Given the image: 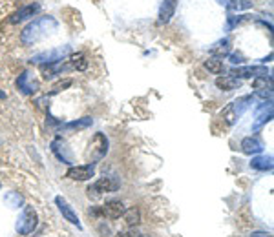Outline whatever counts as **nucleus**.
Segmentation results:
<instances>
[{
  "label": "nucleus",
  "mask_w": 274,
  "mask_h": 237,
  "mask_svg": "<svg viewBox=\"0 0 274 237\" xmlns=\"http://www.w3.org/2000/svg\"><path fill=\"white\" fill-rule=\"evenodd\" d=\"M119 186H121V184H119V181H115L114 177H100V179H97L90 188H88V195L93 197V199H97V197H100L102 193L115 191Z\"/></svg>",
  "instance_id": "nucleus-6"
},
{
  "label": "nucleus",
  "mask_w": 274,
  "mask_h": 237,
  "mask_svg": "<svg viewBox=\"0 0 274 237\" xmlns=\"http://www.w3.org/2000/svg\"><path fill=\"white\" fill-rule=\"evenodd\" d=\"M269 69L265 66H243V68H232L230 69V77L236 78H251V77H267Z\"/></svg>",
  "instance_id": "nucleus-8"
},
{
  "label": "nucleus",
  "mask_w": 274,
  "mask_h": 237,
  "mask_svg": "<svg viewBox=\"0 0 274 237\" xmlns=\"http://www.w3.org/2000/svg\"><path fill=\"white\" fill-rule=\"evenodd\" d=\"M70 53V46H59V48H53V50H48V51H42V53L35 55L31 57L29 62H35V64H55V62H60V60Z\"/></svg>",
  "instance_id": "nucleus-5"
},
{
  "label": "nucleus",
  "mask_w": 274,
  "mask_h": 237,
  "mask_svg": "<svg viewBox=\"0 0 274 237\" xmlns=\"http://www.w3.org/2000/svg\"><path fill=\"white\" fill-rule=\"evenodd\" d=\"M51 151H53L55 157H57L60 163H64V164L73 163L72 155H70V151H68V146H66V142H64L60 137H57V139L51 142Z\"/></svg>",
  "instance_id": "nucleus-12"
},
{
  "label": "nucleus",
  "mask_w": 274,
  "mask_h": 237,
  "mask_svg": "<svg viewBox=\"0 0 274 237\" xmlns=\"http://www.w3.org/2000/svg\"><path fill=\"white\" fill-rule=\"evenodd\" d=\"M119 237H143V235L137 230H126V232L119 233Z\"/></svg>",
  "instance_id": "nucleus-30"
},
{
  "label": "nucleus",
  "mask_w": 274,
  "mask_h": 237,
  "mask_svg": "<svg viewBox=\"0 0 274 237\" xmlns=\"http://www.w3.org/2000/svg\"><path fill=\"white\" fill-rule=\"evenodd\" d=\"M225 4H227L228 11H232V13H236V11H245V9L252 8L251 0H227Z\"/></svg>",
  "instance_id": "nucleus-22"
},
{
  "label": "nucleus",
  "mask_w": 274,
  "mask_h": 237,
  "mask_svg": "<svg viewBox=\"0 0 274 237\" xmlns=\"http://www.w3.org/2000/svg\"><path fill=\"white\" fill-rule=\"evenodd\" d=\"M249 20V15H242V17H227V29H234L239 24L247 22Z\"/></svg>",
  "instance_id": "nucleus-27"
},
{
  "label": "nucleus",
  "mask_w": 274,
  "mask_h": 237,
  "mask_svg": "<svg viewBox=\"0 0 274 237\" xmlns=\"http://www.w3.org/2000/svg\"><path fill=\"white\" fill-rule=\"evenodd\" d=\"M37 223H39V217H37L35 208L33 206H24L22 214L17 219V232L20 235H29L37 228Z\"/></svg>",
  "instance_id": "nucleus-4"
},
{
  "label": "nucleus",
  "mask_w": 274,
  "mask_h": 237,
  "mask_svg": "<svg viewBox=\"0 0 274 237\" xmlns=\"http://www.w3.org/2000/svg\"><path fill=\"white\" fill-rule=\"evenodd\" d=\"M6 203H8L11 208H20L24 199H22V195H18V191H9L8 195H6Z\"/></svg>",
  "instance_id": "nucleus-26"
},
{
  "label": "nucleus",
  "mask_w": 274,
  "mask_h": 237,
  "mask_svg": "<svg viewBox=\"0 0 274 237\" xmlns=\"http://www.w3.org/2000/svg\"><path fill=\"white\" fill-rule=\"evenodd\" d=\"M228 59H230V62L232 64H242L243 60H245V57H243L242 53H230L228 55Z\"/></svg>",
  "instance_id": "nucleus-29"
},
{
  "label": "nucleus",
  "mask_w": 274,
  "mask_h": 237,
  "mask_svg": "<svg viewBox=\"0 0 274 237\" xmlns=\"http://www.w3.org/2000/svg\"><path fill=\"white\" fill-rule=\"evenodd\" d=\"M251 237H270V233H267V232H254Z\"/></svg>",
  "instance_id": "nucleus-31"
},
{
  "label": "nucleus",
  "mask_w": 274,
  "mask_h": 237,
  "mask_svg": "<svg viewBox=\"0 0 274 237\" xmlns=\"http://www.w3.org/2000/svg\"><path fill=\"white\" fill-rule=\"evenodd\" d=\"M210 53L214 55V57H218V59L228 55L230 53V38H221V41H218L210 48Z\"/></svg>",
  "instance_id": "nucleus-21"
},
{
  "label": "nucleus",
  "mask_w": 274,
  "mask_h": 237,
  "mask_svg": "<svg viewBox=\"0 0 274 237\" xmlns=\"http://www.w3.org/2000/svg\"><path fill=\"white\" fill-rule=\"evenodd\" d=\"M93 175H95V163L72 166V168L66 172V177L72 179V181H88V179H91Z\"/></svg>",
  "instance_id": "nucleus-7"
},
{
  "label": "nucleus",
  "mask_w": 274,
  "mask_h": 237,
  "mask_svg": "<svg viewBox=\"0 0 274 237\" xmlns=\"http://www.w3.org/2000/svg\"><path fill=\"white\" fill-rule=\"evenodd\" d=\"M252 100H254V97H252V95H245V97H239V99L232 100V102H230V104L223 109V118L227 121V124L236 123L237 118L242 117L247 109L251 108Z\"/></svg>",
  "instance_id": "nucleus-2"
},
{
  "label": "nucleus",
  "mask_w": 274,
  "mask_h": 237,
  "mask_svg": "<svg viewBox=\"0 0 274 237\" xmlns=\"http://www.w3.org/2000/svg\"><path fill=\"white\" fill-rule=\"evenodd\" d=\"M123 217H124V223H126L128 226H135V224L141 223V212H139L137 208H128V210H124Z\"/></svg>",
  "instance_id": "nucleus-23"
},
{
  "label": "nucleus",
  "mask_w": 274,
  "mask_h": 237,
  "mask_svg": "<svg viewBox=\"0 0 274 237\" xmlns=\"http://www.w3.org/2000/svg\"><path fill=\"white\" fill-rule=\"evenodd\" d=\"M57 29H59V22L51 15H44V17L31 20L24 27L22 33H20V42L24 46H33L37 42H41L42 38H46L48 35H51L53 31H57Z\"/></svg>",
  "instance_id": "nucleus-1"
},
{
  "label": "nucleus",
  "mask_w": 274,
  "mask_h": 237,
  "mask_svg": "<svg viewBox=\"0 0 274 237\" xmlns=\"http://www.w3.org/2000/svg\"><path fill=\"white\" fill-rule=\"evenodd\" d=\"M263 142H261V139L260 137H256V135H252V137H245L242 141V151L243 153H247V155H256V153H261L263 151Z\"/></svg>",
  "instance_id": "nucleus-13"
},
{
  "label": "nucleus",
  "mask_w": 274,
  "mask_h": 237,
  "mask_svg": "<svg viewBox=\"0 0 274 237\" xmlns=\"http://www.w3.org/2000/svg\"><path fill=\"white\" fill-rule=\"evenodd\" d=\"M0 188H2V184H0Z\"/></svg>",
  "instance_id": "nucleus-32"
},
{
  "label": "nucleus",
  "mask_w": 274,
  "mask_h": 237,
  "mask_svg": "<svg viewBox=\"0 0 274 237\" xmlns=\"http://www.w3.org/2000/svg\"><path fill=\"white\" fill-rule=\"evenodd\" d=\"M205 68L209 69L210 73H216V75H219V73L225 71L223 60L218 59V57H210V59H207L205 60Z\"/></svg>",
  "instance_id": "nucleus-24"
},
{
  "label": "nucleus",
  "mask_w": 274,
  "mask_h": 237,
  "mask_svg": "<svg viewBox=\"0 0 274 237\" xmlns=\"http://www.w3.org/2000/svg\"><path fill=\"white\" fill-rule=\"evenodd\" d=\"M252 88L256 91H261V90H270L272 91V78L270 77H256L252 81Z\"/></svg>",
  "instance_id": "nucleus-25"
},
{
  "label": "nucleus",
  "mask_w": 274,
  "mask_h": 237,
  "mask_svg": "<svg viewBox=\"0 0 274 237\" xmlns=\"http://www.w3.org/2000/svg\"><path fill=\"white\" fill-rule=\"evenodd\" d=\"M176 6H178V0H163L159 9V22L166 24L172 18L174 11H176Z\"/></svg>",
  "instance_id": "nucleus-18"
},
{
  "label": "nucleus",
  "mask_w": 274,
  "mask_h": 237,
  "mask_svg": "<svg viewBox=\"0 0 274 237\" xmlns=\"http://www.w3.org/2000/svg\"><path fill=\"white\" fill-rule=\"evenodd\" d=\"M55 203H57V206H59V210H60V214H62V217L66 219V221H70L72 224H75L77 228H82L81 226V221H79V217H77V214L73 212L72 210V206L66 203V201L62 199V197H55Z\"/></svg>",
  "instance_id": "nucleus-15"
},
{
  "label": "nucleus",
  "mask_w": 274,
  "mask_h": 237,
  "mask_svg": "<svg viewBox=\"0 0 274 237\" xmlns=\"http://www.w3.org/2000/svg\"><path fill=\"white\" fill-rule=\"evenodd\" d=\"M39 9H41V6L39 4L24 6V8H20L18 11H15V13L8 18V22L9 24H20V22H24V20H27V18H31Z\"/></svg>",
  "instance_id": "nucleus-11"
},
{
  "label": "nucleus",
  "mask_w": 274,
  "mask_h": 237,
  "mask_svg": "<svg viewBox=\"0 0 274 237\" xmlns=\"http://www.w3.org/2000/svg\"><path fill=\"white\" fill-rule=\"evenodd\" d=\"M124 205L121 201H108L105 206H100V214L108 219H119L124 214Z\"/></svg>",
  "instance_id": "nucleus-14"
},
{
  "label": "nucleus",
  "mask_w": 274,
  "mask_h": 237,
  "mask_svg": "<svg viewBox=\"0 0 274 237\" xmlns=\"http://www.w3.org/2000/svg\"><path fill=\"white\" fill-rule=\"evenodd\" d=\"M216 86H218L219 90H223V91H232V90H237V88L242 86V82H239V78H236V77L223 75V77L216 78Z\"/></svg>",
  "instance_id": "nucleus-17"
},
{
  "label": "nucleus",
  "mask_w": 274,
  "mask_h": 237,
  "mask_svg": "<svg viewBox=\"0 0 274 237\" xmlns=\"http://www.w3.org/2000/svg\"><path fill=\"white\" fill-rule=\"evenodd\" d=\"M17 88L22 91L24 95H33V93L39 90V82L31 77V73H29V71H24L22 75H18Z\"/></svg>",
  "instance_id": "nucleus-10"
},
{
  "label": "nucleus",
  "mask_w": 274,
  "mask_h": 237,
  "mask_svg": "<svg viewBox=\"0 0 274 237\" xmlns=\"http://www.w3.org/2000/svg\"><path fill=\"white\" fill-rule=\"evenodd\" d=\"M272 118V100H263L261 106L256 109V121L254 130H260L263 124H267Z\"/></svg>",
  "instance_id": "nucleus-9"
},
{
  "label": "nucleus",
  "mask_w": 274,
  "mask_h": 237,
  "mask_svg": "<svg viewBox=\"0 0 274 237\" xmlns=\"http://www.w3.org/2000/svg\"><path fill=\"white\" fill-rule=\"evenodd\" d=\"M106 153H108V139H106L105 133H95V135L91 137V141L86 150L88 163H97V161L102 159Z\"/></svg>",
  "instance_id": "nucleus-3"
},
{
  "label": "nucleus",
  "mask_w": 274,
  "mask_h": 237,
  "mask_svg": "<svg viewBox=\"0 0 274 237\" xmlns=\"http://www.w3.org/2000/svg\"><path fill=\"white\" fill-rule=\"evenodd\" d=\"M251 168L260 170V172H270V170H272V157H270V155L254 157L251 163Z\"/></svg>",
  "instance_id": "nucleus-20"
},
{
  "label": "nucleus",
  "mask_w": 274,
  "mask_h": 237,
  "mask_svg": "<svg viewBox=\"0 0 274 237\" xmlns=\"http://www.w3.org/2000/svg\"><path fill=\"white\" fill-rule=\"evenodd\" d=\"M70 86H72V81H70V78H66V81L59 82V84H55V86L51 88L50 95H55V93H59V91L66 90V88H70Z\"/></svg>",
  "instance_id": "nucleus-28"
},
{
  "label": "nucleus",
  "mask_w": 274,
  "mask_h": 237,
  "mask_svg": "<svg viewBox=\"0 0 274 237\" xmlns=\"http://www.w3.org/2000/svg\"><path fill=\"white\" fill-rule=\"evenodd\" d=\"M93 123V118L91 117H82V118H77V121H72L68 124H60V133H73V132H81V130H86V128L91 126Z\"/></svg>",
  "instance_id": "nucleus-16"
},
{
  "label": "nucleus",
  "mask_w": 274,
  "mask_h": 237,
  "mask_svg": "<svg viewBox=\"0 0 274 237\" xmlns=\"http://www.w3.org/2000/svg\"><path fill=\"white\" fill-rule=\"evenodd\" d=\"M70 66V69H77V71H84L88 68V60L84 57V53H73L70 55V59L66 60Z\"/></svg>",
  "instance_id": "nucleus-19"
}]
</instances>
